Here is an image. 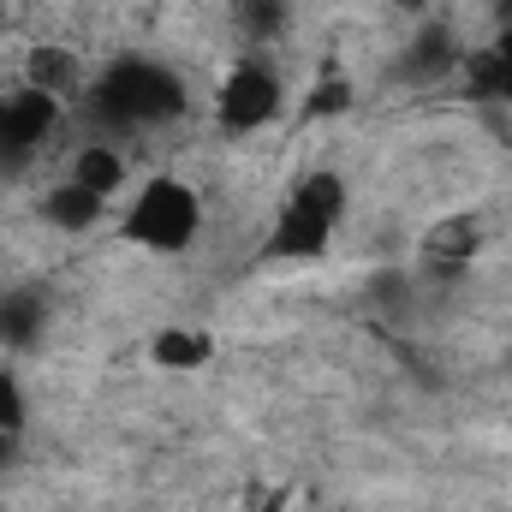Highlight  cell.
<instances>
[{
	"label": "cell",
	"mask_w": 512,
	"mask_h": 512,
	"mask_svg": "<svg viewBox=\"0 0 512 512\" xmlns=\"http://www.w3.org/2000/svg\"><path fill=\"white\" fill-rule=\"evenodd\" d=\"M60 96H48V90H36V84H18V90H6L0 96V161H18V155H30V149H42L54 126H60Z\"/></svg>",
	"instance_id": "5b68a950"
},
{
	"label": "cell",
	"mask_w": 512,
	"mask_h": 512,
	"mask_svg": "<svg viewBox=\"0 0 512 512\" xmlns=\"http://www.w3.org/2000/svg\"><path fill=\"white\" fill-rule=\"evenodd\" d=\"M471 251H477L471 221H453V227H435V233H429V262H435V268H465Z\"/></svg>",
	"instance_id": "7c38bea8"
},
{
	"label": "cell",
	"mask_w": 512,
	"mask_h": 512,
	"mask_svg": "<svg viewBox=\"0 0 512 512\" xmlns=\"http://www.w3.org/2000/svg\"><path fill=\"white\" fill-rule=\"evenodd\" d=\"M209 352H215V340L197 334V328H161V334L149 340V358H155L161 370H203Z\"/></svg>",
	"instance_id": "9c48e42d"
},
{
	"label": "cell",
	"mask_w": 512,
	"mask_h": 512,
	"mask_svg": "<svg viewBox=\"0 0 512 512\" xmlns=\"http://www.w3.org/2000/svg\"><path fill=\"white\" fill-rule=\"evenodd\" d=\"M0 30H6V0H0Z\"/></svg>",
	"instance_id": "ac0fdd59"
},
{
	"label": "cell",
	"mask_w": 512,
	"mask_h": 512,
	"mask_svg": "<svg viewBox=\"0 0 512 512\" xmlns=\"http://www.w3.org/2000/svg\"><path fill=\"white\" fill-rule=\"evenodd\" d=\"M489 54H495V96H507L512 102V24H507V36H501Z\"/></svg>",
	"instance_id": "2e32d148"
},
{
	"label": "cell",
	"mask_w": 512,
	"mask_h": 512,
	"mask_svg": "<svg viewBox=\"0 0 512 512\" xmlns=\"http://www.w3.org/2000/svg\"><path fill=\"white\" fill-rule=\"evenodd\" d=\"M340 209H346V185L334 173H310L286 203H280V221L268 233V256L280 262H310V256L328 251L334 227H340Z\"/></svg>",
	"instance_id": "7a4b0ae2"
},
{
	"label": "cell",
	"mask_w": 512,
	"mask_h": 512,
	"mask_svg": "<svg viewBox=\"0 0 512 512\" xmlns=\"http://www.w3.org/2000/svg\"><path fill=\"white\" fill-rule=\"evenodd\" d=\"M453 60H459V48H453L447 24H423V36H417L411 54H405V72H411V78H441Z\"/></svg>",
	"instance_id": "8fae6325"
},
{
	"label": "cell",
	"mask_w": 512,
	"mask_h": 512,
	"mask_svg": "<svg viewBox=\"0 0 512 512\" xmlns=\"http://www.w3.org/2000/svg\"><path fill=\"white\" fill-rule=\"evenodd\" d=\"M48 328V304L36 292H0V346L6 352H30Z\"/></svg>",
	"instance_id": "52a82bcc"
},
{
	"label": "cell",
	"mask_w": 512,
	"mask_h": 512,
	"mask_svg": "<svg viewBox=\"0 0 512 512\" xmlns=\"http://www.w3.org/2000/svg\"><path fill=\"white\" fill-rule=\"evenodd\" d=\"M96 114L114 126H161L185 114V84L155 60H120L96 84Z\"/></svg>",
	"instance_id": "6da1fadb"
},
{
	"label": "cell",
	"mask_w": 512,
	"mask_h": 512,
	"mask_svg": "<svg viewBox=\"0 0 512 512\" xmlns=\"http://www.w3.org/2000/svg\"><path fill=\"white\" fill-rule=\"evenodd\" d=\"M340 108H352V84H340V78H322V90L304 102L310 120H328V114H340Z\"/></svg>",
	"instance_id": "5bb4252c"
},
{
	"label": "cell",
	"mask_w": 512,
	"mask_h": 512,
	"mask_svg": "<svg viewBox=\"0 0 512 512\" xmlns=\"http://www.w3.org/2000/svg\"><path fill=\"white\" fill-rule=\"evenodd\" d=\"M72 179H78L84 191H96V197H114V191L126 185V161H120V149H108V143H90V149H78V161H72Z\"/></svg>",
	"instance_id": "30bf717a"
},
{
	"label": "cell",
	"mask_w": 512,
	"mask_h": 512,
	"mask_svg": "<svg viewBox=\"0 0 512 512\" xmlns=\"http://www.w3.org/2000/svg\"><path fill=\"white\" fill-rule=\"evenodd\" d=\"M102 209H108V197L84 191L78 179H66V185H54V191L42 197V215H48L54 227H66V233H84V227H96V221H102Z\"/></svg>",
	"instance_id": "ba28073f"
},
{
	"label": "cell",
	"mask_w": 512,
	"mask_h": 512,
	"mask_svg": "<svg viewBox=\"0 0 512 512\" xmlns=\"http://www.w3.org/2000/svg\"><path fill=\"white\" fill-rule=\"evenodd\" d=\"M197 227H203L197 191L185 179H149L137 191V203L126 209V221H120V239L143 245V251H155V256H173L197 239Z\"/></svg>",
	"instance_id": "3957f363"
},
{
	"label": "cell",
	"mask_w": 512,
	"mask_h": 512,
	"mask_svg": "<svg viewBox=\"0 0 512 512\" xmlns=\"http://www.w3.org/2000/svg\"><path fill=\"white\" fill-rule=\"evenodd\" d=\"M233 18H239V30H245V36L268 42V36H280V30H286V0H233Z\"/></svg>",
	"instance_id": "4fadbf2b"
},
{
	"label": "cell",
	"mask_w": 512,
	"mask_h": 512,
	"mask_svg": "<svg viewBox=\"0 0 512 512\" xmlns=\"http://www.w3.org/2000/svg\"><path fill=\"white\" fill-rule=\"evenodd\" d=\"M12 459H18V435H12V429H0V471H6Z\"/></svg>",
	"instance_id": "e0dca14e"
},
{
	"label": "cell",
	"mask_w": 512,
	"mask_h": 512,
	"mask_svg": "<svg viewBox=\"0 0 512 512\" xmlns=\"http://www.w3.org/2000/svg\"><path fill=\"white\" fill-rule=\"evenodd\" d=\"M215 114L227 131H256L280 114V78L268 60H239L227 78H221V96H215Z\"/></svg>",
	"instance_id": "277c9868"
},
{
	"label": "cell",
	"mask_w": 512,
	"mask_h": 512,
	"mask_svg": "<svg viewBox=\"0 0 512 512\" xmlns=\"http://www.w3.org/2000/svg\"><path fill=\"white\" fill-rule=\"evenodd\" d=\"M0 429H12V435L24 429V393H18V382L6 370H0Z\"/></svg>",
	"instance_id": "9a60e30c"
},
{
	"label": "cell",
	"mask_w": 512,
	"mask_h": 512,
	"mask_svg": "<svg viewBox=\"0 0 512 512\" xmlns=\"http://www.w3.org/2000/svg\"><path fill=\"white\" fill-rule=\"evenodd\" d=\"M24 84H36V90H48V96H78V84H84V66H78V54L72 48H54V42H42V48H30L24 54Z\"/></svg>",
	"instance_id": "8992f818"
}]
</instances>
